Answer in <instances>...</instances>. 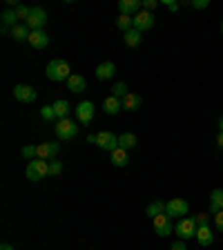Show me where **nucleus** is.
Here are the masks:
<instances>
[{
  "label": "nucleus",
  "instance_id": "obj_11",
  "mask_svg": "<svg viewBox=\"0 0 223 250\" xmlns=\"http://www.w3.org/2000/svg\"><path fill=\"white\" fill-rule=\"evenodd\" d=\"M61 152V146L58 143H41L36 146V159H42V161H54V156Z\"/></svg>",
  "mask_w": 223,
  "mask_h": 250
},
{
  "label": "nucleus",
  "instance_id": "obj_25",
  "mask_svg": "<svg viewBox=\"0 0 223 250\" xmlns=\"http://www.w3.org/2000/svg\"><path fill=\"white\" fill-rule=\"evenodd\" d=\"M145 214H147L150 219H156L159 214H165V203L159 201V199H156V201H152L150 206L145 208Z\"/></svg>",
  "mask_w": 223,
  "mask_h": 250
},
{
  "label": "nucleus",
  "instance_id": "obj_8",
  "mask_svg": "<svg viewBox=\"0 0 223 250\" xmlns=\"http://www.w3.org/2000/svg\"><path fill=\"white\" fill-rule=\"evenodd\" d=\"M36 96L38 94L31 85H16L14 87V99L18 101V103H34Z\"/></svg>",
  "mask_w": 223,
  "mask_h": 250
},
{
  "label": "nucleus",
  "instance_id": "obj_24",
  "mask_svg": "<svg viewBox=\"0 0 223 250\" xmlns=\"http://www.w3.org/2000/svg\"><path fill=\"white\" fill-rule=\"evenodd\" d=\"M112 163H114L116 167H125V166H127V163H130V156H127V150L119 147V150L112 152Z\"/></svg>",
  "mask_w": 223,
  "mask_h": 250
},
{
  "label": "nucleus",
  "instance_id": "obj_1",
  "mask_svg": "<svg viewBox=\"0 0 223 250\" xmlns=\"http://www.w3.org/2000/svg\"><path fill=\"white\" fill-rule=\"evenodd\" d=\"M72 69H69V62L62 61V58H54V61H49V65H47V78L49 81H56V83H62V81H69V76H72Z\"/></svg>",
  "mask_w": 223,
  "mask_h": 250
},
{
  "label": "nucleus",
  "instance_id": "obj_20",
  "mask_svg": "<svg viewBox=\"0 0 223 250\" xmlns=\"http://www.w3.org/2000/svg\"><path fill=\"white\" fill-rule=\"evenodd\" d=\"M197 241H199L201 246H212L214 232L210 230V226H199V230H197Z\"/></svg>",
  "mask_w": 223,
  "mask_h": 250
},
{
  "label": "nucleus",
  "instance_id": "obj_6",
  "mask_svg": "<svg viewBox=\"0 0 223 250\" xmlns=\"http://www.w3.org/2000/svg\"><path fill=\"white\" fill-rule=\"evenodd\" d=\"M47 21H49V16H47V11L42 9V7H31V14L25 25L29 27L31 31H36V29H45Z\"/></svg>",
  "mask_w": 223,
  "mask_h": 250
},
{
  "label": "nucleus",
  "instance_id": "obj_39",
  "mask_svg": "<svg viewBox=\"0 0 223 250\" xmlns=\"http://www.w3.org/2000/svg\"><path fill=\"white\" fill-rule=\"evenodd\" d=\"M163 5H165L170 11H177L179 9V2H174V0H163Z\"/></svg>",
  "mask_w": 223,
  "mask_h": 250
},
{
  "label": "nucleus",
  "instance_id": "obj_35",
  "mask_svg": "<svg viewBox=\"0 0 223 250\" xmlns=\"http://www.w3.org/2000/svg\"><path fill=\"white\" fill-rule=\"evenodd\" d=\"M190 5H192V9H205L210 5V0H190Z\"/></svg>",
  "mask_w": 223,
  "mask_h": 250
},
{
  "label": "nucleus",
  "instance_id": "obj_3",
  "mask_svg": "<svg viewBox=\"0 0 223 250\" xmlns=\"http://www.w3.org/2000/svg\"><path fill=\"white\" fill-rule=\"evenodd\" d=\"M187 212H190V203L181 197H174L165 203V214L170 219H183L187 217Z\"/></svg>",
  "mask_w": 223,
  "mask_h": 250
},
{
  "label": "nucleus",
  "instance_id": "obj_21",
  "mask_svg": "<svg viewBox=\"0 0 223 250\" xmlns=\"http://www.w3.org/2000/svg\"><path fill=\"white\" fill-rule=\"evenodd\" d=\"M29 36H31V29L27 25H22V22H18V25L11 29V38H14V41H18V42L29 41Z\"/></svg>",
  "mask_w": 223,
  "mask_h": 250
},
{
  "label": "nucleus",
  "instance_id": "obj_31",
  "mask_svg": "<svg viewBox=\"0 0 223 250\" xmlns=\"http://www.w3.org/2000/svg\"><path fill=\"white\" fill-rule=\"evenodd\" d=\"M41 119H45V121H54V119H58L56 112H54V105H45V107L41 109Z\"/></svg>",
  "mask_w": 223,
  "mask_h": 250
},
{
  "label": "nucleus",
  "instance_id": "obj_18",
  "mask_svg": "<svg viewBox=\"0 0 223 250\" xmlns=\"http://www.w3.org/2000/svg\"><path fill=\"white\" fill-rule=\"evenodd\" d=\"M121 109H123V103H121V99H116V96H107V99L103 101V112L109 116L119 114Z\"/></svg>",
  "mask_w": 223,
  "mask_h": 250
},
{
  "label": "nucleus",
  "instance_id": "obj_30",
  "mask_svg": "<svg viewBox=\"0 0 223 250\" xmlns=\"http://www.w3.org/2000/svg\"><path fill=\"white\" fill-rule=\"evenodd\" d=\"M14 9H16V16H18V21H25V22H27V18H29V14H31V7L18 5V7H14Z\"/></svg>",
  "mask_w": 223,
  "mask_h": 250
},
{
  "label": "nucleus",
  "instance_id": "obj_4",
  "mask_svg": "<svg viewBox=\"0 0 223 250\" xmlns=\"http://www.w3.org/2000/svg\"><path fill=\"white\" fill-rule=\"evenodd\" d=\"M54 132H56L58 141H72L78 136V125L69 119H61L56 125H54Z\"/></svg>",
  "mask_w": 223,
  "mask_h": 250
},
{
  "label": "nucleus",
  "instance_id": "obj_7",
  "mask_svg": "<svg viewBox=\"0 0 223 250\" xmlns=\"http://www.w3.org/2000/svg\"><path fill=\"white\" fill-rule=\"evenodd\" d=\"M152 224H154V232L159 237H167V234L174 232V221L167 214H159L156 219H152Z\"/></svg>",
  "mask_w": 223,
  "mask_h": 250
},
{
  "label": "nucleus",
  "instance_id": "obj_42",
  "mask_svg": "<svg viewBox=\"0 0 223 250\" xmlns=\"http://www.w3.org/2000/svg\"><path fill=\"white\" fill-rule=\"evenodd\" d=\"M219 132H223V116L219 119Z\"/></svg>",
  "mask_w": 223,
  "mask_h": 250
},
{
  "label": "nucleus",
  "instance_id": "obj_40",
  "mask_svg": "<svg viewBox=\"0 0 223 250\" xmlns=\"http://www.w3.org/2000/svg\"><path fill=\"white\" fill-rule=\"evenodd\" d=\"M217 146L223 147V132H219V134H217Z\"/></svg>",
  "mask_w": 223,
  "mask_h": 250
},
{
  "label": "nucleus",
  "instance_id": "obj_12",
  "mask_svg": "<svg viewBox=\"0 0 223 250\" xmlns=\"http://www.w3.org/2000/svg\"><path fill=\"white\" fill-rule=\"evenodd\" d=\"M96 146H99L101 150L114 152V150H119V136L112 134V132H101L99 139H96Z\"/></svg>",
  "mask_w": 223,
  "mask_h": 250
},
{
  "label": "nucleus",
  "instance_id": "obj_28",
  "mask_svg": "<svg viewBox=\"0 0 223 250\" xmlns=\"http://www.w3.org/2000/svg\"><path fill=\"white\" fill-rule=\"evenodd\" d=\"M116 27L125 34V31H130L132 27H134V18H130V16H119V18H116Z\"/></svg>",
  "mask_w": 223,
  "mask_h": 250
},
{
  "label": "nucleus",
  "instance_id": "obj_19",
  "mask_svg": "<svg viewBox=\"0 0 223 250\" xmlns=\"http://www.w3.org/2000/svg\"><path fill=\"white\" fill-rule=\"evenodd\" d=\"M223 210V190L221 188H217V190H212L210 192V212L217 214Z\"/></svg>",
  "mask_w": 223,
  "mask_h": 250
},
{
  "label": "nucleus",
  "instance_id": "obj_17",
  "mask_svg": "<svg viewBox=\"0 0 223 250\" xmlns=\"http://www.w3.org/2000/svg\"><path fill=\"white\" fill-rule=\"evenodd\" d=\"M67 87L72 89L74 94H81L87 89V81H85V76H81V74H72L67 81Z\"/></svg>",
  "mask_w": 223,
  "mask_h": 250
},
{
  "label": "nucleus",
  "instance_id": "obj_27",
  "mask_svg": "<svg viewBox=\"0 0 223 250\" xmlns=\"http://www.w3.org/2000/svg\"><path fill=\"white\" fill-rule=\"evenodd\" d=\"M2 25L9 27V29H14V27L18 25V16H16V9H7V11H2Z\"/></svg>",
  "mask_w": 223,
  "mask_h": 250
},
{
  "label": "nucleus",
  "instance_id": "obj_32",
  "mask_svg": "<svg viewBox=\"0 0 223 250\" xmlns=\"http://www.w3.org/2000/svg\"><path fill=\"white\" fill-rule=\"evenodd\" d=\"M58 174H62V163L49 161V177H58Z\"/></svg>",
  "mask_w": 223,
  "mask_h": 250
},
{
  "label": "nucleus",
  "instance_id": "obj_29",
  "mask_svg": "<svg viewBox=\"0 0 223 250\" xmlns=\"http://www.w3.org/2000/svg\"><path fill=\"white\" fill-rule=\"evenodd\" d=\"M127 94H130V92H127V85H125V83H114V85H112V96H116V99L123 101Z\"/></svg>",
  "mask_w": 223,
  "mask_h": 250
},
{
  "label": "nucleus",
  "instance_id": "obj_22",
  "mask_svg": "<svg viewBox=\"0 0 223 250\" xmlns=\"http://www.w3.org/2000/svg\"><path fill=\"white\" fill-rule=\"evenodd\" d=\"M139 146V139H136V134H132V132H123V134L119 136V147H123V150H132V147Z\"/></svg>",
  "mask_w": 223,
  "mask_h": 250
},
{
  "label": "nucleus",
  "instance_id": "obj_14",
  "mask_svg": "<svg viewBox=\"0 0 223 250\" xmlns=\"http://www.w3.org/2000/svg\"><path fill=\"white\" fill-rule=\"evenodd\" d=\"M141 7H143V2H141V0H121V2H119L121 16H130V18H134V16L139 14Z\"/></svg>",
  "mask_w": 223,
  "mask_h": 250
},
{
  "label": "nucleus",
  "instance_id": "obj_5",
  "mask_svg": "<svg viewBox=\"0 0 223 250\" xmlns=\"http://www.w3.org/2000/svg\"><path fill=\"white\" fill-rule=\"evenodd\" d=\"M25 174L31 181H41V179H45L47 174H49V163L42 161V159H34V161L27 163Z\"/></svg>",
  "mask_w": 223,
  "mask_h": 250
},
{
  "label": "nucleus",
  "instance_id": "obj_43",
  "mask_svg": "<svg viewBox=\"0 0 223 250\" xmlns=\"http://www.w3.org/2000/svg\"><path fill=\"white\" fill-rule=\"evenodd\" d=\"M221 34H223V22H221Z\"/></svg>",
  "mask_w": 223,
  "mask_h": 250
},
{
  "label": "nucleus",
  "instance_id": "obj_9",
  "mask_svg": "<svg viewBox=\"0 0 223 250\" xmlns=\"http://www.w3.org/2000/svg\"><path fill=\"white\" fill-rule=\"evenodd\" d=\"M152 27H154V16H152V11L141 9L139 14L134 16V29H139V31H150Z\"/></svg>",
  "mask_w": 223,
  "mask_h": 250
},
{
  "label": "nucleus",
  "instance_id": "obj_38",
  "mask_svg": "<svg viewBox=\"0 0 223 250\" xmlns=\"http://www.w3.org/2000/svg\"><path fill=\"white\" fill-rule=\"evenodd\" d=\"M170 250H187V246H185V241H183V239H179V241H174V244H172Z\"/></svg>",
  "mask_w": 223,
  "mask_h": 250
},
{
  "label": "nucleus",
  "instance_id": "obj_26",
  "mask_svg": "<svg viewBox=\"0 0 223 250\" xmlns=\"http://www.w3.org/2000/svg\"><path fill=\"white\" fill-rule=\"evenodd\" d=\"M69 109H72V105H69L65 99H61V101H56V103H54V112H56L58 121H61V119H69Z\"/></svg>",
  "mask_w": 223,
  "mask_h": 250
},
{
  "label": "nucleus",
  "instance_id": "obj_2",
  "mask_svg": "<svg viewBox=\"0 0 223 250\" xmlns=\"http://www.w3.org/2000/svg\"><path fill=\"white\" fill-rule=\"evenodd\" d=\"M197 230H199V226H197V221H194V217H183V219H179L177 221V226H174V232L179 234V239H183V241H187V239H197Z\"/></svg>",
  "mask_w": 223,
  "mask_h": 250
},
{
  "label": "nucleus",
  "instance_id": "obj_33",
  "mask_svg": "<svg viewBox=\"0 0 223 250\" xmlns=\"http://www.w3.org/2000/svg\"><path fill=\"white\" fill-rule=\"evenodd\" d=\"M20 154L25 156V159H29V161H31V159H36V146H25L20 150Z\"/></svg>",
  "mask_w": 223,
  "mask_h": 250
},
{
  "label": "nucleus",
  "instance_id": "obj_34",
  "mask_svg": "<svg viewBox=\"0 0 223 250\" xmlns=\"http://www.w3.org/2000/svg\"><path fill=\"white\" fill-rule=\"evenodd\" d=\"M208 212H199L194 214V221H197V226H208Z\"/></svg>",
  "mask_w": 223,
  "mask_h": 250
},
{
  "label": "nucleus",
  "instance_id": "obj_13",
  "mask_svg": "<svg viewBox=\"0 0 223 250\" xmlns=\"http://www.w3.org/2000/svg\"><path fill=\"white\" fill-rule=\"evenodd\" d=\"M27 42H29L34 49H45V47L49 45V34H47L45 29H36V31H31V36Z\"/></svg>",
  "mask_w": 223,
  "mask_h": 250
},
{
  "label": "nucleus",
  "instance_id": "obj_15",
  "mask_svg": "<svg viewBox=\"0 0 223 250\" xmlns=\"http://www.w3.org/2000/svg\"><path fill=\"white\" fill-rule=\"evenodd\" d=\"M114 74H116V65L112 61H105L96 67V78H99V81H109Z\"/></svg>",
  "mask_w": 223,
  "mask_h": 250
},
{
  "label": "nucleus",
  "instance_id": "obj_23",
  "mask_svg": "<svg viewBox=\"0 0 223 250\" xmlns=\"http://www.w3.org/2000/svg\"><path fill=\"white\" fill-rule=\"evenodd\" d=\"M123 41H125V45H127V47H139L141 41H143V36H141L139 29H134V27H132L130 31H125V34H123Z\"/></svg>",
  "mask_w": 223,
  "mask_h": 250
},
{
  "label": "nucleus",
  "instance_id": "obj_10",
  "mask_svg": "<svg viewBox=\"0 0 223 250\" xmlns=\"http://www.w3.org/2000/svg\"><path fill=\"white\" fill-rule=\"evenodd\" d=\"M94 103L92 101H81V103L76 105V116H78V121H81V123H92L94 121Z\"/></svg>",
  "mask_w": 223,
  "mask_h": 250
},
{
  "label": "nucleus",
  "instance_id": "obj_36",
  "mask_svg": "<svg viewBox=\"0 0 223 250\" xmlns=\"http://www.w3.org/2000/svg\"><path fill=\"white\" fill-rule=\"evenodd\" d=\"M156 5H159L156 0H143V9H145V11H152V9H156Z\"/></svg>",
  "mask_w": 223,
  "mask_h": 250
},
{
  "label": "nucleus",
  "instance_id": "obj_41",
  "mask_svg": "<svg viewBox=\"0 0 223 250\" xmlns=\"http://www.w3.org/2000/svg\"><path fill=\"white\" fill-rule=\"evenodd\" d=\"M0 250H14V246H9V244H2V246H0Z\"/></svg>",
  "mask_w": 223,
  "mask_h": 250
},
{
  "label": "nucleus",
  "instance_id": "obj_16",
  "mask_svg": "<svg viewBox=\"0 0 223 250\" xmlns=\"http://www.w3.org/2000/svg\"><path fill=\"white\" fill-rule=\"evenodd\" d=\"M121 103H123V109H125V112H136V109H139L141 105H143V99H141L139 94L130 92L123 101H121Z\"/></svg>",
  "mask_w": 223,
  "mask_h": 250
},
{
  "label": "nucleus",
  "instance_id": "obj_37",
  "mask_svg": "<svg viewBox=\"0 0 223 250\" xmlns=\"http://www.w3.org/2000/svg\"><path fill=\"white\" fill-rule=\"evenodd\" d=\"M214 224H217V228L223 232V210H221V212L214 214Z\"/></svg>",
  "mask_w": 223,
  "mask_h": 250
}]
</instances>
